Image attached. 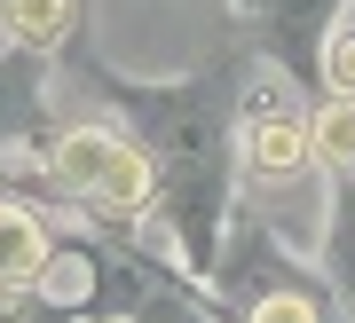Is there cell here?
<instances>
[{"label": "cell", "instance_id": "obj_1", "mask_svg": "<svg viewBox=\"0 0 355 323\" xmlns=\"http://www.w3.org/2000/svg\"><path fill=\"white\" fill-rule=\"evenodd\" d=\"M48 174L64 182L79 205H103V213H142V205L158 198V166L142 158L135 142L95 134V126H79V134H64V142H55Z\"/></svg>", "mask_w": 355, "mask_h": 323}, {"label": "cell", "instance_id": "obj_2", "mask_svg": "<svg viewBox=\"0 0 355 323\" xmlns=\"http://www.w3.org/2000/svg\"><path fill=\"white\" fill-rule=\"evenodd\" d=\"M245 166L261 182H292L308 166V119L292 111V87L277 95V79L253 87V111H245Z\"/></svg>", "mask_w": 355, "mask_h": 323}, {"label": "cell", "instance_id": "obj_3", "mask_svg": "<svg viewBox=\"0 0 355 323\" xmlns=\"http://www.w3.org/2000/svg\"><path fill=\"white\" fill-rule=\"evenodd\" d=\"M48 268V229L24 205H0V284H32Z\"/></svg>", "mask_w": 355, "mask_h": 323}, {"label": "cell", "instance_id": "obj_4", "mask_svg": "<svg viewBox=\"0 0 355 323\" xmlns=\"http://www.w3.org/2000/svg\"><path fill=\"white\" fill-rule=\"evenodd\" d=\"M71 24V0H0V32L16 48H55Z\"/></svg>", "mask_w": 355, "mask_h": 323}, {"label": "cell", "instance_id": "obj_5", "mask_svg": "<svg viewBox=\"0 0 355 323\" xmlns=\"http://www.w3.org/2000/svg\"><path fill=\"white\" fill-rule=\"evenodd\" d=\"M308 150H316L324 166H340V174H355V95H340V103H324V111H316Z\"/></svg>", "mask_w": 355, "mask_h": 323}, {"label": "cell", "instance_id": "obj_6", "mask_svg": "<svg viewBox=\"0 0 355 323\" xmlns=\"http://www.w3.org/2000/svg\"><path fill=\"white\" fill-rule=\"evenodd\" d=\"M324 87L331 95H355V0L324 16Z\"/></svg>", "mask_w": 355, "mask_h": 323}, {"label": "cell", "instance_id": "obj_7", "mask_svg": "<svg viewBox=\"0 0 355 323\" xmlns=\"http://www.w3.org/2000/svg\"><path fill=\"white\" fill-rule=\"evenodd\" d=\"M253 323H316V299H308V292H261L253 299Z\"/></svg>", "mask_w": 355, "mask_h": 323}]
</instances>
